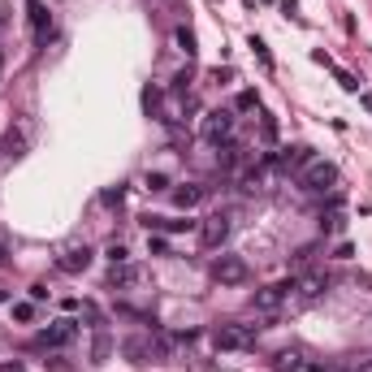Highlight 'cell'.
<instances>
[{"mask_svg": "<svg viewBox=\"0 0 372 372\" xmlns=\"http://www.w3.org/2000/svg\"><path fill=\"white\" fill-rule=\"evenodd\" d=\"M273 372H303V355L299 351H277L273 355Z\"/></svg>", "mask_w": 372, "mask_h": 372, "instance_id": "2e32d148", "label": "cell"}, {"mask_svg": "<svg viewBox=\"0 0 372 372\" xmlns=\"http://www.w3.org/2000/svg\"><path fill=\"white\" fill-rule=\"evenodd\" d=\"M277 165H282V169H303V165H312V148H303V143H299V148H290V152L277 156Z\"/></svg>", "mask_w": 372, "mask_h": 372, "instance_id": "5bb4252c", "label": "cell"}, {"mask_svg": "<svg viewBox=\"0 0 372 372\" xmlns=\"http://www.w3.org/2000/svg\"><path fill=\"white\" fill-rule=\"evenodd\" d=\"M9 264V242H5V234H0V268Z\"/></svg>", "mask_w": 372, "mask_h": 372, "instance_id": "f546056e", "label": "cell"}, {"mask_svg": "<svg viewBox=\"0 0 372 372\" xmlns=\"http://www.w3.org/2000/svg\"><path fill=\"white\" fill-rule=\"evenodd\" d=\"M213 277L221 286H242L251 277V268H247V260H238V255H217L213 260Z\"/></svg>", "mask_w": 372, "mask_h": 372, "instance_id": "277c9868", "label": "cell"}, {"mask_svg": "<svg viewBox=\"0 0 372 372\" xmlns=\"http://www.w3.org/2000/svg\"><path fill=\"white\" fill-rule=\"evenodd\" d=\"M148 251H152V255H169V242L152 234V238H148Z\"/></svg>", "mask_w": 372, "mask_h": 372, "instance_id": "7402d4cb", "label": "cell"}, {"mask_svg": "<svg viewBox=\"0 0 372 372\" xmlns=\"http://www.w3.org/2000/svg\"><path fill=\"white\" fill-rule=\"evenodd\" d=\"M295 290H303V303H316V299L329 290V277H325V273H312V277L295 282Z\"/></svg>", "mask_w": 372, "mask_h": 372, "instance_id": "8fae6325", "label": "cell"}, {"mask_svg": "<svg viewBox=\"0 0 372 372\" xmlns=\"http://www.w3.org/2000/svg\"><path fill=\"white\" fill-rule=\"evenodd\" d=\"M78 337V320H57L52 329H43L39 333V346H66Z\"/></svg>", "mask_w": 372, "mask_h": 372, "instance_id": "52a82bcc", "label": "cell"}, {"mask_svg": "<svg viewBox=\"0 0 372 372\" xmlns=\"http://www.w3.org/2000/svg\"><path fill=\"white\" fill-rule=\"evenodd\" d=\"M121 199H126V190H121V186H117V190H104V195H100L104 208H121Z\"/></svg>", "mask_w": 372, "mask_h": 372, "instance_id": "44dd1931", "label": "cell"}, {"mask_svg": "<svg viewBox=\"0 0 372 372\" xmlns=\"http://www.w3.org/2000/svg\"><path fill=\"white\" fill-rule=\"evenodd\" d=\"M143 104H148V112H156V108H160V91L148 87V91H143Z\"/></svg>", "mask_w": 372, "mask_h": 372, "instance_id": "cb8c5ba5", "label": "cell"}, {"mask_svg": "<svg viewBox=\"0 0 372 372\" xmlns=\"http://www.w3.org/2000/svg\"><path fill=\"white\" fill-rule=\"evenodd\" d=\"M26 152V135L22 130H9L5 139H0V156H5V160H18Z\"/></svg>", "mask_w": 372, "mask_h": 372, "instance_id": "9a60e30c", "label": "cell"}, {"mask_svg": "<svg viewBox=\"0 0 372 372\" xmlns=\"http://www.w3.org/2000/svg\"><path fill=\"white\" fill-rule=\"evenodd\" d=\"M217 148H221V152H217V160H221V169H234V165H238V148H234L230 139H225V143H217Z\"/></svg>", "mask_w": 372, "mask_h": 372, "instance_id": "e0dca14e", "label": "cell"}, {"mask_svg": "<svg viewBox=\"0 0 372 372\" xmlns=\"http://www.w3.org/2000/svg\"><path fill=\"white\" fill-rule=\"evenodd\" d=\"M57 268H61V273H87V268H91V247H70V251L57 260Z\"/></svg>", "mask_w": 372, "mask_h": 372, "instance_id": "30bf717a", "label": "cell"}, {"mask_svg": "<svg viewBox=\"0 0 372 372\" xmlns=\"http://www.w3.org/2000/svg\"><path fill=\"white\" fill-rule=\"evenodd\" d=\"M30 26H35V43L52 39V13H48L43 0H30Z\"/></svg>", "mask_w": 372, "mask_h": 372, "instance_id": "9c48e42d", "label": "cell"}, {"mask_svg": "<svg viewBox=\"0 0 372 372\" xmlns=\"http://www.w3.org/2000/svg\"><path fill=\"white\" fill-rule=\"evenodd\" d=\"M30 299H35V303H39V299H48V286H43V282H35V286H30Z\"/></svg>", "mask_w": 372, "mask_h": 372, "instance_id": "f1b7e54d", "label": "cell"}, {"mask_svg": "<svg viewBox=\"0 0 372 372\" xmlns=\"http://www.w3.org/2000/svg\"><path fill=\"white\" fill-rule=\"evenodd\" d=\"M199 135H204L208 143H225V139L234 135V112H230V108H213V112L204 117Z\"/></svg>", "mask_w": 372, "mask_h": 372, "instance_id": "5b68a950", "label": "cell"}, {"mask_svg": "<svg viewBox=\"0 0 372 372\" xmlns=\"http://www.w3.org/2000/svg\"><path fill=\"white\" fill-rule=\"evenodd\" d=\"M351 372H372V360H364V364H355Z\"/></svg>", "mask_w": 372, "mask_h": 372, "instance_id": "4dcf8cb0", "label": "cell"}, {"mask_svg": "<svg viewBox=\"0 0 372 372\" xmlns=\"http://www.w3.org/2000/svg\"><path fill=\"white\" fill-rule=\"evenodd\" d=\"M264 139H268V143L277 139V121H273V117H264Z\"/></svg>", "mask_w": 372, "mask_h": 372, "instance_id": "83f0119b", "label": "cell"}, {"mask_svg": "<svg viewBox=\"0 0 372 372\" xmlns=\"http://www.w3.org/2000/svg\"><path fill=\"white\" fill-rule=\"evenodd\" d=\"M13 316H18V320H30V316H35V307H30V303H18V307H13Z\"/></svg>", "mask_w": 372, "mask_h": 372, "instance_id": "4316f807", "label": "cell"}, {"mask_svg": "<svg viewBox=\"0 0 372 372\" xmlns=\"http://www.w3.org/2000/svg\"><path fill=\"white\" fill-rule=\"evenodd\" d=\"M177 48H182L186 57H195V52H199V48H195V35H190L186 26H177Z\"/></svg>", "mask_w": 372, "mask_h": 372, "instance_id": "ac0fdd59", "label": "cell"}, {"mask_svg": "<svg viewBox=\"0 0 372 372\" xmlns=\"http://www.w3.org/2000/svg\"><path fill=\"white\" fill-rule=\"evenodd\" d=\"M204 199H208V186H199V182H186V186L173 190V204H177V208H195V204H204Z\"/></svg>", "mask_w": 372, "mask_h": 372, "instance_id": "7c38bea8", "label": "cell"}, {"mask_svg": "<svg viewBox=\"0 0 372 372\" xmlns=\"http://www.w3.org/2000/svg\"><path fill=\"white\" fill-rule=\"evenodd\" d=\"M165 186H169L165 173H148V190H165Z\"/></svg>", "mask_w": 372, "mask_h": 372, "instance_id": "603a6c76", "label": "cell"}, {"mask_svg": "<svg viewBox=\"0 0 372 372\" xmlns=\"http://www.w3.org/2000/svg\"><path fill=\"white\" fill-rule=\"evenodd\" d=\"M333 182H337V165H329V160H312V165L303 169V177H299V186L312 190V195H325V190H333Z\"/></svg>", "mask_w": 372, "mask_h": 372, "instance_id": "7a4b0ae2", "label": "cell"}, {"mask_svg": "<svg viewBox=\"0 0 372 372\" xmlns=\"http://www.w3.org/2000/svg\"><path fill=\"white\" fill-rule=\"evenodd\" d=\"M186 83H190V70H182V74L173 78V95H182V91H186Z\"/></svg>", "mask_w": 372, "mask_h": 372, "instance_id": "484cf974", "label": "cell"}, {"mask_svg": "<svg viewBox=\"0 0 372 372\" xmlns=\"http://www.w3.org/2000/svg\"><path fill=\"white\" fill-rule=\"evenodd\" d=\"M108 260H112V264L126 260V247H121V242H108Z\"/></svg>", "mask_w": 372, "mask_h": 372, "instance_id": "d4e9b609", "label": "cell"}, {"mask_svg": "<svg viewBox=\"0 0 372 372\" xmlns=\"http://www.w3.org/2000/svg\"><path fill=\"white\" fill-rule=\"evenodd\" d=\"M255 104H260V100H255V91H242L238 100H234V108H238V112H251Z\"/></svg>", "mask_w": 372, "mask_h": 372, "instance_id": "ffe728a7", "label": "cell"}, {"mask_svg": "<svg viewBox=\"0 0 372 372\" xmlns=\"http://www.w3.org/2000/svg\"><path fill=\"white\" fill-rule=\"evenodd\" d=\"M108 351H112V337H108V329L95 320V342H91V364H104L108 360Z\"/></svg>", "mask_w": 372, "mask_h": 372, "instance_id": "4fadbf2b", "label": "cell"}, {"mask_svg": "<svg viewBox=\"0 0 372 372\" xmlns=\"http://www.w3.org/2000/svg\"><path fill=\"white\" fill-rule=\"evenodd\" d=\"M139 277H143V268L130 264V260H121V264H112V273H108V290H130V286H139Z\"/></svg>", "mask_w": 372, "mask_h": 372, "instance_id": "ba28073f", "label": "cell"}, {"mask_svg": "<svg viewBox=\"0 0 372 372\" xmlns=\"http://www.w3.org/2000/svg\"><path fill=\"white\" fill-rule=\"evenodd\" d=\"M0 372H26L22 364H5V368H0Z\"/></svg>", "mask_w": 372, "mask_h": 372, "instance_id": "1f68e13d", "label": "cell"}, {"mask_svg": "<svg viewBox=\"0 0 372 372\" xmlns=\"http://www.w3.org/2000/svg\"><path fill=\"white\" fill-rule=\"evenodd\" d=\"M225 238H230V217H225V213H213L199 225V242H204V247H221Z\"/></svg>", "mask_w": 372, "mask_h": 372, "instance_id": "8992f818", "label": "cell"}, {"mask_svg": "<svg viewBox=\"0 0 372 372\" xmlns=\"http://www.w3.org/2000/svg\"><path fill=\"white\" fill-rule=\"evenodd\" d=\"M290 290H295V282H282V286H260L251 295V312H260V316H277L282 312V303L290 299Z\"/></svg>", "mask_w": 372, "mask_h": 372, "instance_id": "6da1fadb", "label": "cell"}, {"mask_svg": "<svg viewBox=\"0 0 372 372\" xmlns=\"http://www.w3.org/2000/svg\"><path fill=\"white\" fill-rule=\"evenodd\" d=\"M0 303H5V290H0Z\"/></svg>", "mask_w": 372, "mask_h": 372, "instance_id": "d6a6232c", "label": "cell"}, {"mask_svg": "<svg viewBox=\"0 0 372 372\" xmlns=\"http://www.w3.org/2000/svg\"><path fill=\"white\" fill-rule=\"evenodd\" d=\"M217 351H251L255 346V325H221L213 333Z\"/></svg>", "mask_w": 372, "mask_h": 372, "instance_id": "3957f363", "label": "cell"}, {"mask_svg": "<svg viewBox=\"0 0 372 372\" xmlns=\"http://www.w3.org/2000/svg\"><path fill=\"white\" fill-rule=\"evenodd\" d=\"M247 48H251L255 57H260V66H264V70H273V57H268V48H264V39H255V35H251V39H247Z\"/></svg>", "mask_w": 372, "mask_h": 372, "instance_id": "d6986e66", "label": "cell"}]
</instances>
